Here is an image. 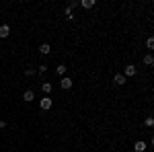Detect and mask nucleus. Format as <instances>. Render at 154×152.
<instances>
[{"label": "nucleus", "mask_w": 154, "mask_h": 152, "mask_svg": "<svg viewBox=\"0 0 154 152\" xmlns=\"http://www.w3.org/2000/svg\"><path fill=\"white\" fill-rule=\"evenodd\" d=\"M144 64H146V66H152V64H154L152 54H146V56H144Z\"/></svg>", "instance_id": "obj_9"}, {"label": "nucleus", "mask_w": 154, "mask_h": 152, "mask_svg": "<svg viewBox=\"0 0 154 152\" xmlns=\"http://www.w3.org/2000/svg\"><path fill=\"white\" fill-rule=\"evenodd\" d=\"M80 4H82L84 8H93V6H95V4H97V2H95V0H82Z\"/></svg>", "instance_id": "obj_10"}, {"label": "nucleus", "mask_w": 154, "mask_h": 152, "mask_svg": "<svg viewBox=\"0 0 154 152\" xmlns=\"http://www.w3.org/2000/svg\"><path fill=\"white\" fill-rule=\"evenodd\" d=\"M51 105H54V101H51L49 97H43V99L39 101V107H41L43 111H48V109H51Z\"/></svg>", "instance_id": "obj_1"}, {"label": "nucleus", "mask_w": 154, "mask_h": 152, "mask_svg": "<svg viewBox=\"0 0 154 152\" xmlns=\"http://www.w3.org/2000/svg\"><path fill=\"white\" fill-rule=\"evenodd\" d=\"M23 99H25V101H27V103H31V101H33V99H35V93H33V91H31V88H29V91H25Z\"/></svg>", "instance_id": "obj_7"}, {"label": "nucleus", "mask_w": 154, "mask_h": 152, "mask_svg": "<svg viewBox=\"0 0 154 152\" xmlns=\"http://www.w3.org/2000/svg\"><path fill=\"white\" fill-rule=\"evenodd\" d=\"M146 45L150 47V49H152V47H154V39H152V37H150V39H148V41H146Z\"/></svg>", "instance_id": "obj_16"}, {"label": "nucleus", "mask_w": 154, "mask_h": 152, "mask_svg": "<svg viewBox=\"0 0 154 152\" xmlns=\"http://www.w3.org/2000/svg\"><path fill=\"white\" fill-rule=\"evenodd\" d=\"M56 74H58V76H64V74H66V66H62V64L56 66Z\"/></svg>", "instance_id": "obj_12"}, {"label": "nucleus", "mask_w": 154, "mask_h": 152, "mask_svg": "<svg viewBox=\"0 0 154 152\" xmlns=\"http://www.w3.org/2000/svg\"><path fill=\"white\" fill-rule=\"evenodd\" d=\"M113 82L119 84V86H123V84H125V76H123V74H115V76H113Z\"/></svg>", "instance_id": "obj_6"}, {"label": "nucleus", "mask_w": 154, "mask_h": 152, "mask_svg": "<svg viewBox=\"0 0 154 152\" xmlns=\"http://www.w3.org/2000/svg\"><path fill=\"white\" fill-rule=\"evenodd\" d=\"M154 126V119L152 117H146V128H152Z\"/></svg>", "instance_id": "obj_13"}, {"label": "nucleus", "mask_w": 154, "mask_h": 152, "mask_svg": "<svg viewBox=\"0 0 154 152\" xmlns=\"http://www.w3.org/2000/svg\"><path fill=\"white\" fill-rule=\"evenodd\" d=\"M41 91H43V95L48 97L51 91H54V86H51V82H41Z\"/></svg>", "instance_id": "obj_5"}, {"label": "nucleus", "mask_w": 154, "mask_h": 152, "mask_svg": "<svg viewBox=\"0 0 154 152\" xmlns=\"http://www.w3.org/2000/svg\"><path fill=\"white\" fill-rule=\"evenodd\" d=\"M125 78H131V76H136V66L130 64V66H125V74H123Z\"/></svg>", "instance_id": "obj_4"}, {"label": "nucleus", "mask_w": 154, "mask_h": 152, "mask_svg": "<svg viewBox=\"0 0 154 152\" xmlns=\"http://www.w3.org/2000/svg\"><path fill=\"white\" fill-rule=\"evenodd\" d=\"M72 84H74V82H72V78H68V76H64V78L60 80V86H62V88H72Z\"/></svg>", "instance_id": "obj_3"}, {"label": "nucleus", "mask_w": 154, "mask_h": 152, "mask_svg": "<svg viewBox=\"0 0 154 152\" xmlns=\"http://www.w3.org/2000/svg\"><path fill=\"white\" fill-rule=\"evenodd\" d=\"M134 150L136 152H144L146 150V144H144V142H136V144H134Z\"/></svg>", "instance_id": "obj_8"}, {"label": "nucleus", "mask_w": 154, "mask_h": 152, "mask_svg": "<svg viewBox=\"0 0 154 152\" xmlns=\"http://www.w3.org/2000/svg\"><path fill=\"white\" fill-rule=\"evenodd\" d=\"M25 76H35V70H33V68H27V70H25Z\"/></svg>", "instance_id": "obj_14"}, {"label": "nucleus", "mask_w": 154, "mask_h": 152, "mask_svg": "<svg viewBox=\"0 0 154 152\" xmlns=\"http://www.w3.org/2000/svg\"><path fill=\"white\" fill-rule=\"evenodd\" d=\"M68 6H70L72 11H74V8H76V6H78V0H72V2H70V4H68Z\"/></svg>", "instance_id": "obj_15"}, {"label": "nucleus", "mask_w": 154, "mask_h": 152, "mask_svg": "<svg viewBox=\"0 0 154 152\" xmlns=\"http://www.w3.org/2000/svg\"><path fill=\"white\" fill-rule=\"evenodd\" d=\"M11 35V27L8 25H0V39H6Z\"/></svg>", "instance_id": "obj_2"}, {"label": "nucleus", "mask_w": 154, "mask_h": 152, "mask_svg": "<svg viewBox=\"0 0 154 152\" xmlns=\"http://www.w3.org/2000/svg\"><path fill=\"white\" fill-rule=\"evenodd\" d=\"M6 128V121H0V129H4Z\"/></svg>", "instance_id": "obj_18"}, {"label": "nucleus", "mask_w": 154, "mask_h": 152, "mask_svg": "<svg viewBox=\"0 0 154 152\" xmlns=\"http://www.w3.org/2000/svg\"><path fill=\"white\" fill-rule=\"evenodd\" d=\"M39 72H41V74H45V72H48V66H45V64H43V66H39Z\"/></svg>", "instance_id": "obj_17"}, {"label": "nucleus", "mask_w": 154, "mask_h": 152, "mask_svg": "<svg viewBox=\"0 0 154 152\" xmlns=\"http://www.w3.org/2000/svg\"><path fill=\"white\" fill-rule=\"evenodd\" d=\"M39 51H41L43 56H45V54H49V51H51V47H49V43H43V45L39 47Z\"/></svg>", "instance_id": "obj_11"}]
</instances>
